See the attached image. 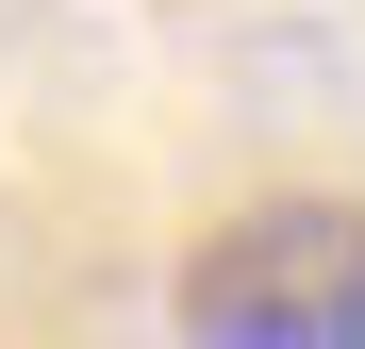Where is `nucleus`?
I'll return each instance as SVG.
<instances>
[{"label": "nucleus", "mask_w": 365, "mask_h": 349, "mask_svg": "<svg viewBox=\"0 0 365 349\" xmlns=\"http://www.w3.org/2000/svg\"><path fill=\"white\" fill-rule=\"evenodd\" d=\"M182 349H365V200H250L182 250Z\"/></svg>", "instance_id": "1"}]
</instances>
